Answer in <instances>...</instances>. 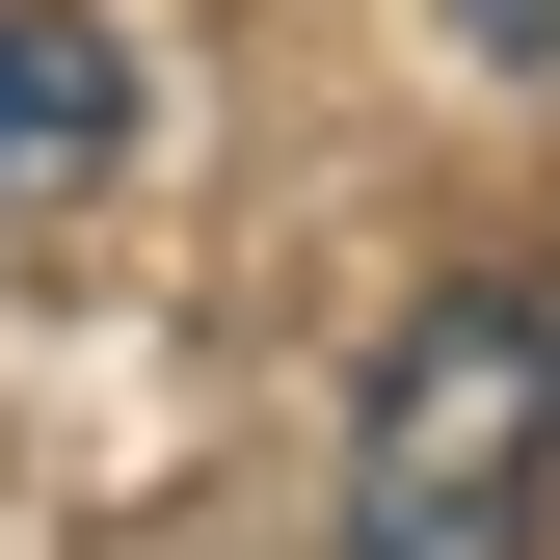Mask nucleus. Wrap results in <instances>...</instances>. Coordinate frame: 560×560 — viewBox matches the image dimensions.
Listing matches in <instances>:
<instances>
[{"instance_id": "2", "label": "nucleus", "mask_w": 560, "mask_h": 560, "mask_svg": "<svg viewBox=\"0 0 560 560\" xmlns=\"http://www.w3.org/2000/svg\"><path fill=\"white\" fill-rule=\"evenodd\" d=\"M133 133V81H107V27L81 0H0V187H81Z\"/></svg>"}, {"instance_id": "1", "label": "nucleus", "mask_w": 560, "mask_h": 560, "mask_svg": "<svg viewBox=\"0 0 560 560\" xmlns=\"http://www.w3.org/2000/svg\"><path fill=\"white\" fill-rule=\"evenodd\" d=\"M560 480V294H428L347 400V560H508Z\"/></svg>"}]
</instances>
